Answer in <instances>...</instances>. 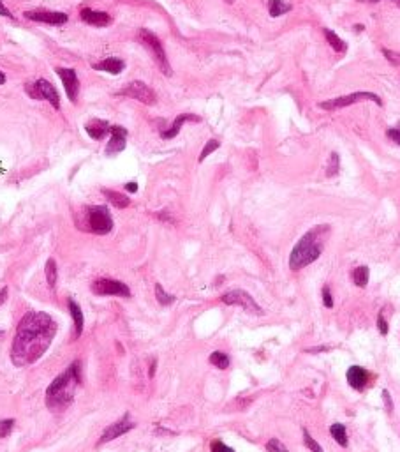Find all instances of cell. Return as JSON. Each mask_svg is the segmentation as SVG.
Returning a JSON list of instances; mask_svg holds the SVG:
<instances>
[{
    "mask_svg": "<svg viewBox=\"0 0 400 452\" xmlns=\"http://www.w3.org/2000/svg\"><path fill=\"white\" fill-rule=\"evenodd\" d=\"M138 39H140L141 44H143V46L147 48L152 55H154L155 62H157V65L161 67L163 74L171 76V65H170V62H168L166 51H164L161 39H159L154 32H150L148 29H140V32H138Z\"/></svg>",
    "mask_w": 400,
    "mask_h": 452,
    "instance_id": "cell-4",
    "label": "cell"
},
{
    "mask_svg": "<svg viewBox=\"0 0 400 452\" xmlns=\"http://www.w3.org/2000/svg\"><path fill=\"white\" fill-rule=\"evenodd\" d=\"M382 399H384V406H386V410H388L389 413L393 412V401H391V396H389V392L386 391H382Z\"/></svg>",
    "mask_w": 400,
    "mask_h": 452,
    "instance_id": "cell-39",
    "label": "cell"
},
{
    "mask_svg": "<svg viewBox=\"0 0 400 452\" xmlns=\"http://www.w3.org/2000/svg\"><path fill=\"white\" fill-rule=\"evenodd\" d=\"M326 232H330L328 226H317L307 232L298 240L289 254V268L291 270H302L303 267L314 263L323 253V242H325Z\"/></svg>",
    "mask_w": 400,
    "mask_h": 452,
    "instance_id": "cell-3",
    "label": "cell"
},
{
    "mask_svg": "<svg viewBox=\"0 0 400 452\" xmlns=\"http://www.w3.org/2000/svg\"><path fill=\"white\" fill-rule=\"evenodd\" d=\"M386 134H388V138H391V140L395 141L396 145H400V126L388 129V131H386Z\"/></svg>",
    "mask_w": 400,
    "mask_h": 452,
    "instance_id": "cell-37",
    "label": "cell"
},
{
    "mask_svg": "<svg viewBox=\"0 0 400 452\" xmlns=\"http://www.w3.org/2000/svg\"><path fill=\"white\" fill-rule=\"evenodd\" d=\"M0 15L6 16V18H13V15H11V13H9V9L6 8L4 4H2V0H0Z\"/></svg>",
    "mask_w": 400,
    "mask_h": 452,
    "instance_id": "cell-40",
    "label": "cell"
},
{
    "mask_svg": "<svg viewBox=\"0 0 400 452\" xmlns=\"http://www.w3.org/2000/svg\"><path fill=\"white\" fill-rule=\"evenodd\" d=\"M81 382L79 376V366L78 362L71 364L64 373L55 378L50 384L46 391V405L51 412H62L65 410L74 399L76 385Z\"/></svg>",
    "mask_w": 400,
    "mask_h": 452,
    "instance_id": "cell-2",
    "label": "cell"
},
{
    "mask_svg": "<svg viewBox=\"0 0 400 452\" xmlns=\"http://www.w3.org/2000/svg\"><path fill=\"white\" fill-rule=\"evenodd\" d=\"M361 101H374L375 105L382 106V99L379 98L377 94H374V92H353V94H347V96H339V98L326 99V101L319 103V108L335 112V110L346 108V106L356 105V103H361Z\"/></svg>",
    "mask_w": 400,
    "mask_h": 452,
    "instance_id": "cell-6",
    "label": "cell"
},
{
    "mask_svg": "<svg viewBox=\"0 0 400 452\" xmlns=\"http://www.w3.org/2000/svg\"><path fill=\"white\" fill-rule=\"evenodd\" d=\"M85 131H87V134L92 138V140H102V138L111 131V126L102 119H92L90 122L85 126Z\"/></svg>",
    "mask_w": 400,
    "mask_h": 452,
    "instance_id": "cell-17",
    "label": "cell"
},
{
    "mask_svg": "<svg viewBox=\"0 0 400 452\" xmlns=\"http://www.w3.org/2000/svg\"><path fill=\"white\" fill-rule=\"evenodd\" d=\"M6 83V76H4V72H0V85H4Z\"/></svg>",
    "mask_w": 400,
    "mask_h": 452,
    "instance_id": "cell-44",
    "label": "cell"
},
{
    "mask_svg": "<svg viewBox=\"0 0 400 452\" xmlns=\"http://www.w3.org/2000/svg\"><path fill=\"white\" fill-rule=\"evenodd\" d=\"M13 427H15V419H4V420H0V438L8 436V434L13 431Z\"/></svg>",
    "mask_w": 400,
    "mask_h": 452,
    "instance_id": "cell-33",
    "label": "cell"
},
{
    "mask_svg": "<svg viewBox=\"0 0 400 452\" xmlns=\"http://www.w3.org/2000/svg\"><path fill=\"white\" fill-rule=\"evenodd\" d=\"M44 274H46V281L48 285L53 288L55 285H57V276H58V268H57V261L53 260V258H50V260L46 261V267H44Z\"/></svg>",
    "mask_w": 400,
    "mask_h": 452,
    "instance_id": "cell-25",
    "label": "cell"
},
{
    "mask_svg": "<svg viewBox=\"0 0 400 452\" xmlns=\"http://www.w3.org/2000/svg\"><path fill=\"white\" fill-rule=\"evenodd\" d=\"M23 15L32 22L48 23V25H64L67 22V15L58 11H27Z\"/></svg>",
    "mask_w": 400,
    "mask_h": 452,
    "instance_id": "cell-13",
    "label": "cell"
},
{
    "mask_svg": "<svg viewBox=\"0 0 400 452\" xmlns=\"http://www.w3.org/2000/svg\"><path fill=\"white\" fill-rule=\"evenodd\" d=\"M25 92L32 99H46L53 108H60V98L58 92L55 91V87L46 80H37L36 83H27Z\"/></svg>",
    "mask_w": 400,
    "mask_h": 452,
    "instance_id": "cell-8",
    "label": "cell"
},
{
    "mask_svg": "<svg viewBox=\"0 0 400 452\" xmlns=\"http://www.w3.org/2000/svg\"><path fill=\"white\" fill-rule=\"evenodd\" d=\"M266 450L268 452H288V448H286V445L282 443V441H279L277 438H272V440H268V443H266Z\"/></svg>",
    "mask_w": 400,
    "mask_h": 452,
    "instance_id": "cell-32",
    "label": "cell"
},
{
    "mask_svg": "<svg viewBox=\"0 0 400 452\" xmlns=\"http://www.w3.org/2000/svg\"><path fill=\"white\" fill-rule=\"evenodd\" d=\"M210 364H213L219 369H227L229 368V357L226 353H222V351H213L210 355Z\"/></svg>",
    "mask_w": 400,
    "mask_h": 452,
    "instance_id": "cell-27",
    "label": "cell"
},
{
    "mask_svg": "<svg viewBox=\"0 0 400 452\" xmlns=\"http://www.w3.org/2000/svg\"><path fill=\"white\" fill-rule=\"evenodd\" d=\"M368 276H370V270H368V267H358L356 270L353 272L354 285L360 286V288L367 286L368 285Z\"/></svg>",
    "mask_w": 400,
    "mask_h": 452,
    "instance_id": "cell-26",
    "label": "cell"
},
{
    "mask_svg": "<svg viewBox=\"0 0 400 452\" xmlns=\"http://www.w3.org/2000/svg\"><path fill=\"white\" fill-rule=\"evenodd\" d=\"M116 94L125 96V98H132L136 101L143 103V105H154L155 103V92L148 85H145L143 81H130L125 88L118 91Z\"/></svg>",
    "mask_w": 400,
    "mask_h": 452,
    "instance_id": "cell-10",
    "label": "cell"
},
{
    "mask_svg": "<svg viewBox=\"0 0 400 452\" xmlns=\"http://www.w3.org/2000/svg\"><path fill=\"white\" fill-rule=\"evenodd\" d=\"M325 37H326V41H328V43H330V46H332L333 50L337 51V53H344V51L347 50L346 43H344V41L340 39V37L337 36V34L333 32V30L325 29Z\"/></svg>",
    "mask_w": 400,
    "mask_h": 452,
    "instance_id": "cell-23",
    "label": "cell"
},
{
    "mask_svg": "<svg viewBox=\"0 0 400 452\" xmlns=\"http://www.w3.org/2000/svg\"><path fill=\"white\" fill-rule=\"evenodd\" d=\"M57 334V323L46 313H27L18 323L11 346V360L15 366H27L39 360L50 348Z\"/></svg>",
    "mask_w": 400,
    "mask_h": 452,
    "instance_id": "cell-1",
    "label": "cell"
},
{
    "mask_svg": "<svg viewBox=\"0 0 400 452\" xmlns=\"http://www.w3.org/2000/svg\"><path fill=\"white\" fill-rule=\"evenodd\" d=\"M111 140H109L108 147H106V154L108 156H116L125 148L127 145V129L122 126H111Z\"/></svg>",
    "mask_w": 400,
    "mask_h": 452,
    "instance_id": "cell-14",
    "label": "cell"
},
{
    "mask_svg": "<svg viewBox=\"0 0 400 452\" xmlns=\"http://www.w3.org/2000/svg\"><path fill=\"white\" fill-rule=\"evenodd\" d=\"M303 431V443L307 445V448L312 452H323V447L319 443H317L316 440H314L312 436H310V433L307 429H302Z\"/></svg>",
    "mask_w": 400,
    "mask_h": 452,
    "instance_id": "cell-29",
    "label": "cell"
},
{
    "mask_svg": "<svg viewBox=\"0 0 400 452\" xmlns=\"http://www.w3.org/2000/svg\"><path fill=\"white\" fill-rule=\"evenodd\" d=\"M377 329H379V332H381L382 336H386V334H388V330H389V327H388V323H386V320H384V316H382V313L379 315V318H377Z\"/></svg>",
    "mask_w": 400,
    "mask_h": 452,
    "instance_id": "cell-38",
    "label": "cell"
},
{
    "mask_svg": "<svg viewBox=\"0 0 400 452\" xmlns=\"http://www.w3.org/2000/svg\"><path fill=\"white\" fill-rule=\"evenodd\" d=\"M398 6H400V0H398Z\"/></svg>",
    "mask_w": 400,
    "mask_h": 452,
    "instance_id": "cell-47",
    "label": "cell"
},
{
    "mask_svg": "<svg viewBox=\"0 0 400 452\" xmlns=\"http://www.w3.org/2000/svg\"><path fill=\"white\" fill-rule=\"evenodd\" d=\"M330 434H332V436L335 438V441L340 445V447H344V448L347 447V443H349V440H347L346 427H344L342 424H333V426L330 427Z\"/></svg>",
    "mask_w": 400,
    "mask_h": 452,
    "instance_id": "cell-24",
    "label": "cell"
},
{
    "mask_svg": "<svg viewBox=\"0 0 400 452\" xmlns=\"http://www.w3.org/2000/svg\"><path fill=\"white\" fill-rule=\"evenodd\" d=\"M67 306H69V311L72 315V320H74V339H78L83 332V313L79 309V306L76 304L74 300L69 299L67 300Z\"/></svg>",
    "mask_w": 400,
    "mask_h": 452,
    "instance_id": "cell-20",
    "label": "cell"
},
{
    "mask_svg": "<svg viewBox=\"0 0 400 452\" xmlns=\"http://www.w3.org/2000/svg\"><path fill=\"white\" fill-rule=\"evenodd\" d=\"M293 6L284 2V0H268V11H270V16L277 18V16L286 15L288 11H291Z\"/></svg>",
    "mask_w": 400,
    "mask_h": 452,
    "instance_id": "cell-22",
    "label": "cell"
},
{
    "mask_svg": "<svg viewBox=\"0 0 400 452\" xmlns=\"http://www.w3.org/2000/svg\"><path fill=\"white\" fill-rule=\"evenodd\" d=\"M155 366H157V362L154 360V362H152V364H150V371H148V376H154V375H155Z\"/></svg>",
    "mask_w": 400,
    "mask_h": 452,
    "instance_id": "cell-43",
    "label": "cell"
},
{
    "mask_svg": "<svg viewBox=\"0 0 400 452\" xmlns=\"http://www.w3.org/2000/svg\"><path fill=\"white\" fill-rule=\"evenodd\" d=\"M323 304H325L326 308H333V297H332V292H330L328 286L323 288Z\"/></svg>",
    "mask_w": 400,
    "mask_h": 452,
    "instance_id": "cell-35",
    "label": "cell"
},
{
    "mask_svg": "<svg viewBox=\"0 0 400 452\" xmlns=\"http://www.w3.org/2000/svg\"><path fill=\"white\" fill-rule=\"evenodd\" d=\"M210 450H212V452H234L233 448L227 447V445H224L222 441H219V440L212 441V445H210Z\"/></svg>",
    "mask_w": 400,
    "mask_h": 452,
    "instance_id": "cell-34",
    "label": "cell"
},
{
    "mask_svg": "<svg viewBox=\"0 0 400 452\" xmlns=\"http://www.w3.org/2000/svg\"><path fill=\"white\" fill-rule=\"evenodd\" d=\"M125 189H127V191H129V193H136V191H138V184H136V182H127V184H125Z\"/></svg>",
    "mask_w": 400,
    "mask_h": 452,
    "instance_id": "cell-41",
    "label": "cell"
},
{
    "mask_svg": "<svg viewBox=\"0 0 400 452\" xmlns=\"http://www.w3.org/2000/svg\"><path fill=\"white\" fill-rule=\"evenodd\" d=\"M92 67L95 69V71H102V72H108V74H120V72L125 69V62L122 60V58H115V57H109V58H104L102 62H99V64H94Z\"/></svg>",
    "mask_w": 400,
    "mask_h": 452,
    "instance_id": "cell-19",
    "label": "cell"
},
{
    "mask_svg": "<svg viewBox=\"0 0 400 452\" xmlns=\"http://www.w3.org/2000/svg\"><path fill=\"white\" fill-rule=\"evenodd\" d=\"M339 168H340L339 156H337V154H332V156H330V161H328V168H326V177H335V175L339 173Z\"/></svg>",
    "mask_w": 400,
    "mask_h": 452,
    "instance_id": "cell-31",
    "label": "cell"
},
{
    "mask_svg": "<svg viewBox=\"0 0 400 452\" xmlns=\"http://www.w3.org/2000/svg\"><path fill=\"white\" fill-rule=\"evenodd\" d=\"M220 300L227 306H240V308H243L249 313H254V315H263L261 306L257 304L256 300L252 299V295H249L245 290H240V288L231 290V292L224 293Z\"/></svg>",
    "mask_w": 400,
    "mask_h": 452,
    "instance_id": "cell-7",
    "label": "cell"
},
{
    "mask_svg": "<svg viewBox=\"0 0 400 452\" xmlns=\"http://www.w3.org/2000/svg\"><path fill=\"white\" fill-rule=\"evenodd\" d=\"M382 53H384V57L388 58V60L391 62L393 65H400V53H396V51H391V50H384Z\"/></svg>",
    "mask_w": 400,
    "mask_h": 452,
    "instance_id": "cell-36",
    "label": "cell"
},
{
    "mask_svg": "<svg viewBox=\"0 0 400 452\" xmlns=\"http://www.w3.org/2000/svg\"><path fill=\"white\" fill-rule=\"evenodd\" d=\"M368 378H370V375H368L367 369L361 368V366H351V368L347 369V384H349L353 389H356V391L365 389V385L368 384Z\"/></svg>",
    "mask_w": 400,
    "mask_h": 452,
    "instance_id": "cell-16",
    "label": "cell"
},
{
    "mask_svg": "<svg viewBox=\"0 0 400 452\" xmlns=\"http://www.w3.org/2000/svg\"><path fill=\"white\" fill-rule=\"evenodd\" d=\"M6 299H8V288H6V286H4V288L0 290V306L4 304V300H6Z\"/></svg>",
    "mask_w": 400,
    "mask_h": 452,
    "instance_id": "cell-42",
    "label": "cell"
},
{
    "mask_svg": "<svg viewBox=\"0 0 400 452\" xmlns=\"http://www.w3.org/2000/svg\"><path fill=\"white\" fill-rule=\"evenodd\" d=\"M220 147V143L217 140H210V141H206V145H205V148H203L201 150V156H199V163H203V161L206 159V157L210 156V154L212 152H215L217 148Z\"/></svg>",
    "mask_w": 400,
    "mask_h": 452,
    "instance_id": "cell-30",
    "label": "cell"
},
{
    "mask_svg": "<svg viewBox=\"0 0 400 452\" xmlns=\"http://www.w3.org/2000/svg\"><path fill=\"white\" fill-rule=\"evenodd\" d=\"M372 2H381V0H372ZM396 2H398V0H396Z\"/></svg>",
    "mask_w": 400,
    "mask_h": 452,
    "instance_id": "cell-46",
    "label": "cell"
},
{
    "mask_svg": "<svg viewBox=\"0 0 400 452\" xmlns=\"http://www.w3.org/2000/svg\"><path fill=\"white\" fill-rule=\"evenodd\" d=\"M226 2H227V4H233V0H226Z\"/></svg>",
    "mask_w": 400,
    "mask_h": 452,
    "instance_id": "cell-45",
    "label": "cell"
},
{
    "mask_svg": "<svg viewBox=\"0 0 400 452\" xmlns=\"http://www.w3.org/2000/svg\"><path fill=\"white\" fill-rule=\"evenodd\" d=\"M155 299H157L159 304H163V306H170L175 302V295H170V293L164 292V288L161 285H155Z\"/></svg>",
    "mask_w": 400,
    "mask_h": 452,
    "instance_id": "cell-28",
    "label": "cell"
},
{
    "mask_svg": "<svg viewBox=\"0 0 400 452\" xmlns=\"http://www.w3.org/2000/svg\"><path fill=\"white\" fill-rule=\"evenodd\" d=\"M102 193H104V196L108 198V202L111 203V205L118 207V209H125V207L130 205L129 196H125L123 193H118V191H115V189H102Z\"/></svg>",
    "mask_w": 400,
    "mask_h": 452,
    "instance_id": "cell-21",
    "label": "cell"
},
{
    "mask_svg": "<svg viewBox=\"0 0 400 452\" xmlns=\"http://www.w3.org/2000/svg\"><path fill=\"white\" fill-rule=\"evenodd\" d=\"M79 16H81V20H83L85 23H88V25H92V27H108L109 23L113 22L111 16H109L108 13L94 11V9H88V8L81 9Z\"/></svg>",
    "mask_w": 400,
    "mask_h": 452,
    "instance_id": "cell-15",
    "label": "cell"
},
{
    "mask_svg": "<svg viewBox=\"0 0 400 452\" xmlns=\"http://www.w3.org/2000/svg\"><path fill=\"white\" fill-rule=\"evenodd\" d=\"M55 71H57L58 78H60L62 83H64L67 98L71 99V103H76L78 101V94H79V80H78L76 71L74 69H65V67H57Z\"/></svg>",
    "mask_w": 400,
    "mask_h": 452,
    "instance_id": "cell-12",
    "label": "cell"
},
{
    "mask_svg": "<svg viewBox=\"0 0 400 452\" xmlns=\"http://www.w3.org/2000/svg\"><path fill=\"white\" fill-rule=\"evenodd\" d=\"M187 120H192V122H199L201 119H199L198 115H192V113H182V115H178L177 119H175V122L171 124L170 129H166V131H163V133H161V136H163L164 140H171V138H175L178 133H180L182 126H184Z\"/></svg>",
    "mask_w": 400,
    "mask_h": 452,
    "instance_id": "cell-18",
    "label": "cell"
},
{
    "mask_svg": "<svg viewBox=\"0 0 400 452\" xmlns=\"http://www.w3.org/2000/svg\"><path fill=\"white\" fill-rule=\"evenodd\" d=\"M92 292L95 295H116V297H130V288L122 281L109 278H99L92 283Z\"/></svg>",
    "mask_w": 400,
    "mask_h": 452,
    "instance_id": "cell-9",
    "label": "cell"
},
{
    "mask_svg": "<svg viewBox=\"0 0 400 452\" xmlns=\"http://www.w3.org/2000/svg\"><path fill=\"white\" fill-rule=\"evenodd\" d=\"M134 426H136V424L132 422L130 415L129 413H125V415H123L118 422H115L113 426L106 427L104 433H102V436H101V440H99V445H104V443H108V441L115 440V438L122 436V434L129 433L130 429H134Z\"/></svg>",
    "mask_w": 400,
    "mask_h": 452,
    "instance_id": "cell-11",
    "label": "cell"
},
{
    "mask_svg": "<svg viewBox=\"0 0 400 452\" xmlns=\"http://www.w3.org/2000/svg\"><path fill=\"white\" fill-rule=\"evenodd\" d=\"M87 221L88 224L85 226L90 232L97 233V235H108L113 230V219L109 214L108 207L104 205H94L87 209Z\"/></svg>",
    "mask_w": 400,
    "mask_h": 452,
    "instance_id": "cell-5",
    "label": "cell"
}]
</instances>
